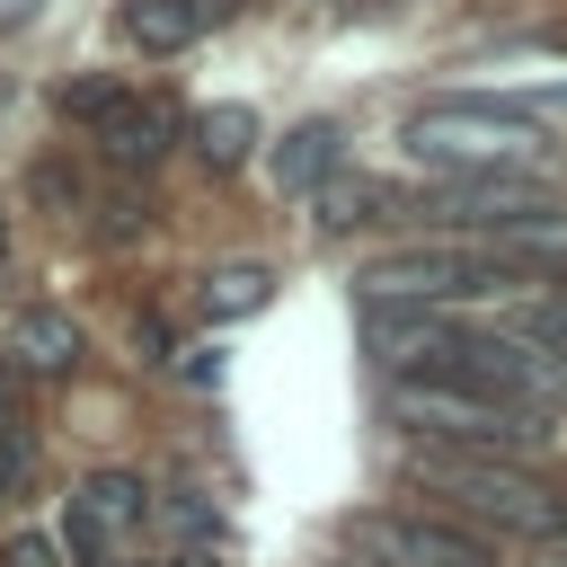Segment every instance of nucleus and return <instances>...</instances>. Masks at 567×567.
<instances>
[{"label":"nucleus","instance_id":"f257e3e1","mask_svg":"<svg viewBox=\"0 0 567 567\" xmlns=\"http://www.w3.org/2000/svg\"><path fill=\"white\" fill-rule=\"evenodd\" d=\"M399 470L452 505V523L470 532H523V540H558L567 532V496L540 487L523 461H487V452H434V443H408Z\"/></svg>","mask_w":567,"mask_h":567},{"label":"nucleus","instance_id":"f03ea898","mask_svg":"<svg viewBox=\"0 0 567 567\" xmlns=\"http://www.w3.org/2000/svg\"><path fill=\"white\" fill-rule=\"evenodd\" d=\"M399 142H408V159H425L443 177H505L549 151V124L523 106H496V97H425V106H408Z\"/></svg>","mask_w":567,"mask_h":567},{"label":"nucleus","instance_id":"7ed1b4c3","mask_svg":"<svg viewBox=\"0 0 567 567\" xmlns=\"http://www.w3.org/2000/svg\"><path fill=\"white\" fill-rule=\"evenodd\" d=\"M496 292H523V284L487 248H461V239H416V248H390L363 266L372 310H443V301H496Z\"/></svg>","mask_w":567,"mask_h":567},{"label":"nucleus","instance_id":"20e7f679","mask_svg":"<svg viewBox=\"0 0 567 567\" xmlns=\"http://www.w3.org/2000/svg\"><path fill=\"white\" fill-rule=\"evenodd\" d=\"M62 532L80 549V567H133L142 532H151V487L133 470H89L62 505Z\"/></svg>","mask_w":567,"mask_h":567},{"label":"nucleus","instance_id":"39448f33","mask_svg":"<svg viewBox=\"0 0 567 567\" xmlns=\"http://www.w3.org/2000/svg\"><path fill=\"white\" fill-rule=\"evenodd\" d=\"M363 567H496V540L452 514H354Z\"/></svg>","mask_w":567,"mask_h":567},{"label":"nucleus","instance_id":"423d86ee","mask_svg":"<svg viewBox=\"0 0 567 567\" xmlns=\"http://www.w3.org/2000/svg\"><path fill=\"white\" fill-rule=\"evenodd\" d=\"M425 221H443V230H514V221H532V213H558V195L540 186V177H523V168H505V177H443L425 204H416Z\"/></svg>","mask_w":567,"mask_h":567},{"label":"nucleus","instance_id":"0eeeda50","mask_svg":"<svg viewBox=\"0 0 567 567\" xmlns=\"http://www.w3.org/2000/svg\"><path fill=\"white\" fill-rule=\"evenodd\" d=\"M177 133H186V124H177V106H168V97H142V89H124V97L89 124V142H97L115 168H151V159H168V151H177Z\"/></svg>","mask_w":567,"mask_h":567},{"label":"nucleus","instance_id":"6e6552de","mask_svg":"<svg viewBox=\"0 0 567 567\" xmlns=\"http://www.w3.org/2000/svg\"><path fill=\"white\" fill-rule=\"evenodd\" d=\"M230 18H239V0H124V35L142 53H186Z\"/></svg>","mask_w":567,"mask_h":567},{"label":"nucleus","instance_id":"1a4fd4ad","mask_svg":"<svg viewBox=\"0 0 567 567\" xmlns=\"http://www.w3.org/2000/svg\"><path fill=\"white\" fill-rule=\"evenodd\" d=\"M487 257H496L514 284H558V275H567V213H532V221L496 230Z\"/></svg>","mask_w":567,"mask_h":567},{"label":"nucleus","instance_id":"9d476101","mask_svg":"<svg viewBox=\"0 0 567 567\" xmlns=\"http://www.w3.org/2000/svg\"><path fill=\"white\" fill-rule=\"evenodd\" d=\"M337 159H346V124H337V115H310V124L284 133V151H275V186H284V195H319V186L337 177Z\"/></svg>","mask_w":567,"mask_h":567},{"label":"nucleus","instance_id":"9b49d317","mask_svg":"<svg viewBox=\"0 0 567 567\" xmlns=\"http://www.w3.org/2000/svg\"><path fill=\"white\" fill-rule=\"evenodd\" d=\"M9 363L53 381V372H71V363H80V328H71L53 301H35V310H18V328H9Z\"/></svg>","mask_w":567,"mask_h":567},{"label":"nucleus","instance_id":"f8f14e48","mask_svg":"<svg viewBox=\"0 0 567 567\" xmlns=\"http://www.w3.org/2000/svg\"><path fill=\"white\" fill-rule=\"evenodd\" d=\"M310 204H319V230H363L372 213H399V195L381 177H328Z\"/></svg>","mask_w":567,"mask_h":567},{"label":"nucleus","instance_id":"ddd939ff","mask_svg":"<svg viewBox=\"0 0 567 567\" xmlns=\"http://www.w3.org/2000/svg\"><path fill=\"white\" fill-rule=\"evenodd\" d=\"M186 133H195V151H204L213 168H239V159L257 151V115H248V106H204Z\"/></svg>","mask_w":567,"mask_h":567},{"label":"nucleus","instance_id":"4468645a","mask_svg":"<svg viewBox=\"0 0 567 567\" xmlns=\"http://www.w3.org/2000/svg\"><path fill=\"white\" fill-rule=\"evenodd\" d=\"M266 292H275L266 266H213V275H204V310H213V319H239V310H257Z\"/></svg>","mask_w":567,"mask_h":567},{"label":"nucleus","instance_id":"2eb2a0df","mask_svg":"<svg viewBox=\"0 0 567 567\" xmlns=\"http://www.w3.org/2000/svg\"><path fill=\"white\" fill-rule=\"evenodd\" d=\"M115 97H124V80H71V89H62V115H71V124H97Z\"/></svg>","mask_w":567,"mask_h":567},{"label":"nucleus","instance_id":"dca6fc26","mask_svg":"<svg viewBox=\"0 0 567 567\" xmlns=\"http://www.w3.org/2000/svg\"><path fill=\"white\" fill-rule=\"evenodd\" d=\"M0 567H62V540H53V532H18V540L0 549Z\"/></svg>","mask_w":567,"mask_h":567},{"label":"nucleus","instance_id":"f3484780","mask_svg":"<svg viewBox=\"0 0 567 567\" xmlns=\"http://www.w3.org/2000/svg\"><path fill=\"white\" fill-rule=\"evenodd\" d=\"M35 9H44V0H0V35H18V27H35Z\"/></svg>","mask_w":567,"mask_h":567},{"label":"nucleus","instance_id":"a211bd4d","mask_svg":"<svg viewBox=\"0 0 567 567\" xmlns=\"http://www.w3.org/2000/svg\"><path fill=\"white\" fill-rule=\"evenodd\" d=\"M337 567H363V558H337Z\"/></svg>","mask_w":567,"mask_h":567},{"label":"nucleus","instance_id":"6ab92c4d","mask_svg":"<svg viewBox=\"0 0 567 567\" xmlns=\"http://www.w3.org/2000/svg\"><path fill=\"white\" fill-rule=\"evenodd\" d=\"M0 248H9V230H0Z\"/></svg>","mask_w":567,"mask_h":567}]
</instances>
